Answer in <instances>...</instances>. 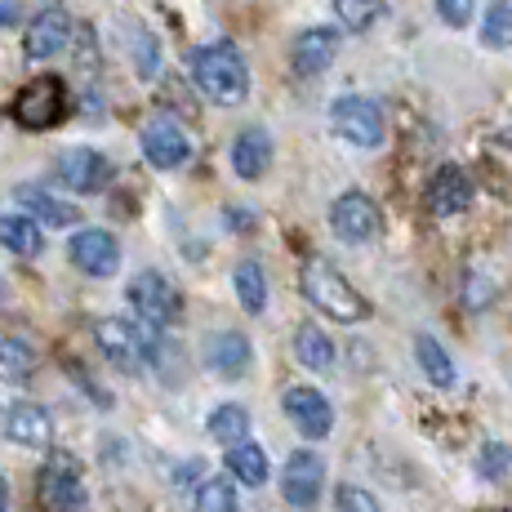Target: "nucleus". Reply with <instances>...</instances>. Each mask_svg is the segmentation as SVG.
I'll list each match as a JSON object with an SVG mask.
<instances>
[{"label": "nucleus", "mask_w": 512, "mask_h": 512, "mask_svg": "<svg viewBox=\"0 0 512 512\" xmlns=\"http://www.w3.org/2000/svg\"><path fill=\"white\" fill-rule=\"evenodd\" d=\"M472 5H477V0H437V14L446 27H468Z\"/></svg>", "instance_id": "35"}, {"label": "nucleus", "mask_w": 512, "mask_h": 512, "mask_svg": "<svg viewBox=\"0 0 512 512\" xmlns=\"http://www.w3.org/2000/svg\"><path fill=\"white\" fill-rule=\"evenodd\" d=\"M210 437L223 441V446H241V441H250V410L236 406V401H228V406H219L210 415Z\"/></svg>", "instance_id": "26"}, {"label": "nucleus", "mask_w": 512, "mask_h": 512, "mask_svg": "<svg viewBox=\"0 0 512 512\" xmlns=\"http://www.w3.org/2000/svg\"><path fill=\"white\" fill-rule=\"evenodd\" d=\"M330 125L339 139L357 143V147H383V112L374 98H361V94H343L334 98L330 107Z\"/></svg>", "instance_id": "5"}, {"label": "nucleus", "mask_w": 512, "mask_h": 512, "mask_svg": "<svg viewBox=\"0 0 512 512\" xmlns=\"http://www.w3.org/2000/svg\"><path fill=\"white\" fill-rule=\"evenodd\" d=\"M5 432L14 446L45 450L49 437H54V419H49V410L36 406V401H18V406H9V415H5Z\"/></svg>", "instance_id": "17"}, {"label": "nucleus", "mask_w": 512, "mask_h": 512, "mask_svg": "<svg viewBox=\"0 0 512 512\" xmlns=\"http://www.w3.org/2000/svg\"><path fill=\"white\" fill-rule=\"evenodd\" d=\"M18 23H23V9L14 0H0V27H18Z\"/></svg>", "instance_id": "36"}, {"label": "nucleus", "mask_w": 512, "mask_h": 512, "mask_svg": "<svg viewBox=\"0 0 512 512\" xmlns=\"http://www.w3.org/2000/svg\"><path fill=\"white\" fill-rule=\"evenodd\" d=\"M192 508L196 512H236V486L232 477H205L192 490Z\"/></svg>", "instance_id": "27"}, {"label": "nucleus", "mask_w": 512, "mask_h": 512, "mask_svg": "<svg viewBox=\"0 0 512 512\" xmlns=\"http://www.w3.org/2000/svg\"><path fill=\"white\" fill-rule=\"evenodd\" d=\"M63 116H67V85L58 81V76H36V81H27L14 98V121L32 134L54 130Z\"/></svg>", "instance_id": "3"}, {"label": "nucleus", "mask_w": 512, "mask_h": 512, "mask_svg": "<svg viewBox=\"0 0 512 512\" xmlns=\"http://www.w3.org/2000/svg\"><path fill=\"white\" fill-rule=\"evenodd\" d=\"M130 54H134V63H139L143 81H152V76L161 72V49H156V41L143 32V27H134L130 32Z\"/></svg>", "instance_id": "31"}, {"label": "nucleus", "mask_w": 512, "mask_h": 512, "mask_svg": "<svg viewBox=\"0 0 512 512\" xmlns=\"http://www.w3.org/2000/svg\"><path fill=\"white\" fill-rule=\"evenodd\" d=\"M415 357H419V370L428 374L432 388H455V361H450V352L441 348L432 334H419L415 339Z\"/></svg>", "instance_id": "24"}, {"label": "nucleus", "mask_w": 512, "mask_h": 512, "mask_svg": "<svg viewBox=\"0 0 512 512\" xmlns=\"http://www.w3.org/2000/svg\"><path fill=\"white\" fill-rule=\"evenodd\" d=\"M321 486H326V459L312 450H294L281 468V495L290 508H317Z\"/></svg>", "instance_id": "9"}, {"label": "nucleus", "mask_w": 512, "mask_h": 512, "mask_svg": "<svg viewBox=\"0 0 512 512\" xmlns=\"http://www.w3.org/2000/svg\"><path fill=\"white\" fill-rule=\"evenodd\" d=\"M294 357L303 361L308 370H330L334 366V343H330V334L321 330V326H312V321H303L299 330H294Z\"/></svg>", "instance_id": "22"}, {"label": "nucleus", "mask_w": 512, "mask_h": 512, "mask_svg": "<svg viewBox=\"0 0 512 512\" xmlns=\"http://www.w3.org/2000/svg\"><path fill=\"white\" fill-rule=\"evenodd\" d=\"M334 54H339V32L334 27H308L290 45V63L299 76H321L334 63Z\"/></svg>", "instance_id": "15"}, {"label": "nucleus", "mask_w": 512, "mask_h": 512, "mask_svg": "<svg viewBox=\"0 0 512 512\" xmlns=\"http://www.w3.org/2000/svg\"><path fill=\"white\" fill-rule=\"evenodd\" d=\"M477 472L481 477H490V481L508 477L512 472V450L499 446V441H486V446H481V459H477Z\"/></svg>", "instance_id": "32"}, {"label": "nucleus", "mask_w": 512, "mask_h": 512, "mask_svg": "<svg viewBox=\"0 0 512 512\" xmlns=\"http://www.w3.org/2000/svg\"><path fill=\"white\" fill-rule=\"evenodd\" d=\"M67 41H72V18H67L63 9H41V14L27 23L23 54L27 58H49V54H58Z\"/></svg>", "instance_id": "18"}, {"label": "nucleus", "mask_w": 512, "mask_h": 512, "mask_svg": "<svg viewBox=\"0 0 512 512\" xmlns=\"http://www.w3.org/2000/svg\"><path fill=\"white\" fill-rule=\"evenodd\" d=\"M0 245L23 259H36L45 250V236H41V223L27 219V214H0Z\"/></svg>", "instance_id": "21"}, {"label": "nucleus", "mask_w": 512, "mask_h": 512, "mask_svg": "<svg viewBox=\"0 0 512 512\" xmlns=\"http://www.w3.org/2000/svg\"><path fill=\"white\" fill-rule=\"evenodd\" d=\"M423 201H428V210L437 214V219H450V214H464L472 205V179L464 165H441L437 174L428 179V192H423Z\"/></svg>", "instance_id": "14"}, {"label": "nucleus", "mask_w": 512, "mask_h": 512, "mask_svg": "<svg viewBox=\"0 0 512 512\" xmlns=\"http://www.w3.org/2000/svg\"><path fill=\"white\" fill-rule=\"evenodd\" d=\"M334 14L348 32H366L374 27V18L383 14V0H334Z\"/></svg>", "instance_id": "30"}, {"label": "nucleus", "mask_w": 512, "mask_h": 512, "mask_svg": "<svg viewBox=\"0 0 512 512\" xmlns=\"http://www.w3.org/2000/svg\"><path fill=\"white\" fill-rule=\"evenodd\" d=\"M41 508L45 512H81L85 508V477L72 455H54L41 468Z\"/></svg>", "instance_id": "7"}, {"label": "nucleus", "mask_w": 512, "mask_h": 512, "mask_svg": "<svg viewBox=\"0 0 512 512\" xmlns=\"http://www.w3.org/2000/svg\"><path fill=\"white\" fill-rule=\"evenodd\" d=\"M272 165V139L259 130V125H250V130L236 134L232 143V170L241 174V179H263V170Z\"/></svg>", "instance_id": "19"}, {"label": "nucleus", "mask_w": 512, "mask_h": 512, "mask_svg": "<svg viewBox=\"0 0 512 512\" xmlns=\"http://www.w3.org/2000/svg\"><path fill=\"white\" fill-rule=\"evenodd\" d=\"M67 254H72V263L85 272V277H116V268H121V245H116L112 232L103 228H81L67 241Z\"/></svg>", "instance_id": "10"}, {"label": "nucleus", "mask_w": 512, "mask_h": 512, "mask_svg": "<svg viewBox=\"0 0 512 512\" xmlns=\"http://www.w3.org/2000/svg\"><path fill=\"white\" fill-rule=\"evenodd\" d=\"M285 415H290V423L308 441L330 437V428H334V406L326 401V392H317V388H290L285 392Z\"/></svg>", "instance_id": "13"}, {"label": "nucleus", "mask_w": 512, "mask_h": 512, "mask_svg": "<svg viewBox=\"0 0 512 512\" xmlns=\"http://www.w3.org/2000/svg\"><path fill=\"white\" fill-rule=\"evenodd\" d=\"M125 299L139 312V321H147V326H156V330L174 326V321L183 317L179 285H170V277H161V272H139V277L130 281V290H125Z\"/></svg>", "instance_id": "4"}, {"label": "nucleus", "mask_w": 512, "mask_h": 512, "mask_svg": "<svg viewBox=\"0 0 512 512\" xmlns=\"http://www.w3.org/2000/svg\"><path fill=\"white\" fill-rule=\"evenodd\" d=\"M143 156L156 170H179V165H187V156H192V143H187L183 125L161 112L143 125Z\"/></svg>", "instance_id": "11"}, {"label": "nucleus", "mask_w": 512, "mask_h": 512, "mask_svg": "<svg viewBox=\"0 0 512 512\" xmlns=\"http://www.w3.org/2000/svg\"><path fill=\"white\" fill-rule=\"evenodd\" d=\"M481 41L490 49H512V5L508 0H490L486 18H481Z\"/></svg>", "instance_id": "28"}, {"label": "nucleus", "mask_w": 512, "mask_h": 512, "mask_svg": "<svg viewBox=\"0 0 512 512\" xmlns=\"http://www.w3.org/2000/svg\"><path fill=\"white\" fill-rule=\"evenodd\" d=\"M36 366V352H32V343H23V339H0V374L5 379H27Z\"/></svg>", "instance_id": "29"}, {"label": "nucleus", "mask_w": 512, "mask_h": 512, "mask_svg": "<svg viewBox=\"0 0 512 512\" xmlns=\"http://www.w3.org/2000/svg\"><path fill=\"white\" fill-rule=\"evenodd\" d=\"M330 228L339 241L366 245L383 232V214L366 192H343V196H334V205H330Z\"/></svg>", "instance_id": "6"}, {"label": "nucleus", "mask_w": 512, "mask_h": 512, "mask_svg": "<svg viewBox=\"0 0 512 512\" xmlns=\"http://www.w3.org/2000/svg\"><path fill=\"white\" fill-rule=\"evenodd\" d=\"M490 294H495V285H490L481 272H468V285H464V303L472 312H481L490 303Z\"/></svg>", "instance_id": "34"}, {"label": "nucleus", "mask_w": 512, "mask_h": 512, "mask_svg": "<svg viewBox=\"0 0 512 512\" xmlns=\"http://www.w3.org/2000/svg\"><path fill=\"white\" fill-rule=\"evenodd\" d=\"M232 285H236V299H241L245 312L259 317V312L268 308V277H263V263L241 259L236 263V272H232Z\"/></svg>", "instance_id": "23"}, {"label": "nucleus", "mask_w": 512, "mask_h": 512, "mask_svg": "<svg viewBox=\"0 0 512 512\" xmlns=\"http://www.w3.org/2000/svg\"><path fill=\"white\" fill-rule=\"evenodd\" d=\"M0 512H9V481L0 477Z\"/></svg>", "instance_id": "37"}, {"label": "nucleus", "mask_w": 512, "mask_h": 512, "mask_svg": "<svg viewBox=\"0 0 512 512\" xmlns=\"http://www.w3.org/2000/svg\"><path fill=\"white\" fill-rule=\"evenodd\" d=\"M14 201L27 205V219L49 223V228H67V223H76V205H63L58 196H49L45 187H36V183L14 187Z\"/></svg>", "instance_id": "20"}, {"label": "nucleus", "mask_w": 512, "mask_h": 512, "mask_svg": "<svg viewBox=\"0 0 512 512\" xmlns=\"http://www.w3.org/2000/svg\"><path fill=\"white\" fill-rule=\"evenodd\" d=\"M334 512H379V499H374L370 490L348 486V481H343V486L334 490Z\"/></svg>", "instance_id": "33"}, {"label": "nucleus", "mask_w": 512, "mask_h": 512, "mask_svg": "<svg viewBox=\"0 0 512 512\" xmlns=\"http://www.w3.org/2000/svg\"><path fill=\"white\" fill-rule=\"evenodd\" d=\"M58 179H63V187H72V192L90 196L112 183V165H107V156L94 152V147H67V152L58 156Z\"/></svg>", "instance_id": "12"}, {"label": "nucleus", "mask_w": 512, "mask_h": 512, "mask_svg": "<svg viewBox=\"0 0 512 512\" xmlns=\"http://www.w3.org/2000/svg\"><path fill=\"white\" fill-rule=\"evenodd\" d=\"M299 290H303V299H308L312 308L326 312L330 321H343V326H357V321L370 317V303L361 299V294L348 285V277H343L330 259H321V254H312V259L303 263Z\"/></svg>", "instance_id": "2"}, {"label": "nucleus", "mask_w": 512, "mask_h": 512, "mask_svg": "<svg viewBox=\"0 0 512 512\" xmlns=\"http://www.w3.org/2000/svg\"><path fill=\"white\" fill-rule=\"evenodd\" d=\"M250 361H254V348L241 330H219L205 339V366L223 374V379H241L250 370Z\"/></svg>", "instance_id": "16"}, {"label": "nucleus", "mask_w": 512, "mask_h": 512, "mask_svg": "<svg viewBox=\"0 0 512 512\" xmlns=\"http://www.w3.org/2000/svg\"><path fill=\"white\" fill-rule=\"evenodd\" d=\"M94 343L107 361H112L121 374H139L147 366V348H143V334L139 321H121V317H107L94 326Z\"/></svg>", "instance_id": "8"}, {"label": "nucleus", "mask_w": 512, "mask_h": 512, "mask_svg": "<svg viewBox=\"0 0 512 512\" xmlns=\"http://www.w3.org/2000/svg\"><path fill=\"white\" fill-rule=\"evenodd\" d=\"M187 72H192L196 90L214 103L232 107L250 94V67H245L241 49L228 45V41H214V45H196L187 54Z\"/></svg>", "instance_id": "1"}, {"label": "nucleus", "mask_w": 512, "mask_h": 512, "mask_svg": "<svg viewBox=\"0 0 512 512\" xmlns=\"http://www.w3.org/2000/svg\"><path fill=\"white\" fill-rule=\"evenodd\" d=\"M228 472L241 486H263L268 481V455H263V446H254V441H241V446L228 450Z\"/></svg>", "instance_id": "25"}]
</instances>
